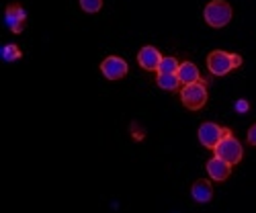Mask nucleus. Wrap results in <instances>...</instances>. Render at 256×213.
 <instances>
[{
	"instance_id": "1",
	"label": "nucleus",
	"mask_w": 256,
	"mask_h": 213,
	"mask_svg": "<svg viewBox=\"0 0 256 213\" xmlns=\"http://www.w3.org/2000/svg\"><path fill=\"white\" fill-rule=\"evenodd\" d=\"M240 66H242V58L238 54H228V52L216 50L207 56V68L216 76H224V74L232 72L234 68H240Z\"/></svg>"
},
{
	"instance_id": "2",
	"label": "nucleus",
	"mask_w": 256,
	"mask_h": 213,
	"mask_svg": "<svg viewBox=\"0 0 256 213\" xmlns=\"http://www.w3.org/2000/svg\"><path fill=\"white\" fill-rule=\"evenodd\" d=\"M180 98H182V104L190 111L203 109L207 102V84L203 80L184 84V88L180 90Z\"/></svg>"
},
{
	"instance_id": "3",
	"label": "nucleus",
	"mask_w": 256,
	"mask_h": 213,
	"mask_svg": "<svg viewBox=\"0 0 256 213\" xmlns=\"http://www.w3.org/2000/svg\"><path fill=\"white\" fill-rule=\"evenodd\" d=\"M242 154H244L242 144H240L236 138H234V134H232L230 130H226L224 138H222L220 144L216 146V156L222 158V160H226V162H230V164L234 166V164H238V162L242 160Z\"/></svg>"
},
{
	"instance_id": "4",
	"label": "nucleus",
	"mask_w": 256,
	"mask_h": 213,
	"mask_svg": "<svg viewBox=\"0 0 256 213\" xmlns=\"http://www.w3.org/2000/svg\"><path fill=\"white\" fill-rule=\"evenodd\" d=\"M203 16L207 20V25L211 27H216V29L226 27L232 20V6L226 0H211L203 10Z\"/></svg>"
},
{
	"instance_id": "5",
	"label": "nucleus",
	"mask_w": 256,
	"mask_h": 213,
	"mask_svg": "<svg viewBox=\"0 0 256 213\" xmlns=\"http://www.w3.org/2000/svg\"><path fill=\"white\" fill-rule=\"evenodd\" d=\"M224 134H226V127L213 123V121H207V123H203L199 127V142L205 148H209V150H216V146L220 144Z\"/></svg>"
},
{
	"instance_id": "6",
	"label": "nucleus",
	"mask_w": 256,
	"mask_h": 213,
	"mask_svg": "<svg viewBox=\"0 0 256 213\" xmlns=\"http://www.w3.org/2000/svg\"><path fill=\"white\" fill-rule=\"evenodd\" d=\"M127 62L119 56H109V58H104L102 64H100V72L104 74V78H109V80H121L125 74H127Z\"/></svg>"
},
{
	"instance_id": "7",
	"label": "nucleus",
	"mask_w": 256,
	"mask_h": 213,
	"mask_svg": "<svg viewBox=\"0 0 256 213\" xmlns=\"http://www.w3.org/2000/svg\"><path fill=\"white\" fill-rule=\"evenodd\" d=\"M4 20L12 33H20L25 29V20H27V12L20 4H8L6 12H4Z\"/></svg>"
},
{
	"instance_id": "8",
	"label": "nucleus",
	"mask_w": 256,
	"mask_h": 213,
	"mask_svg": "<svg viewBox=\"0 0 256 213\" xmlns=\"http://www.w3.org/2000/svg\"><path fill=\"white\" fill-rule=\"evenodd\" d=\"M160 60H162L160 52H158L156 48H152V46L142 48V50H140V54H138V62H140V66H142L144 70H148V72L158 70Z\"/></svg>"
},
{
	"instance_id": "9",
	"label": "nucleus",
	"mask_w": 256,
	"mask_h": 213,
	"mask_svg": "<svg viewBox=\"0 0 256 213\" xmlns=\"http://www.w3.org/2000/svg\"><path fill=\"white\" fill-rule=\"evenodd\" d=\"M207 172H209V176H211L213 180L222 182V180H226V178L232 174V164L216 156V158H211V160L207 162Z\"/></svg>"
},
{
	"instance_id": "10",
	"label": "nucleus",
	"mask_w": 256,
	"mask_h": 213,
	"mask_svg": "<svg viewBox=\"0 0 256 213\" xmlns=\"http://www.w3.org/2000/svg\"><path fill=\"white\" fill-rule=\"evenodd\" d=\"M190 195H193V199L197 203H207L211 201L213 197V188H211V182L205 180V178H199L193 182V188H190Z\"/></svg>"
},
{
	"instance_id": "11",
	"label": "nucleus",
	"mask_w": 256,
	"mask_h": 213,
	"mask_svg": "<svg viewBox=\"0 0 256 213\" xmlns=\"http://www.w3.org/2000/svg\"><path fill=\"white\" fill-rule=\"evenodd\" d=\"M176 74H178V78H180V82H182V84H190V82H197V80H201L199 68L195 66L193 62H184V64H180Z\"/></svg>"
},
{
	"instance_id": "12",
	"label": "nucleus",
	"mask_w": 256,
	"mask_h": 213,
	"mask_svg": "<svg viewBox=\"0 0 256 213\" xmlns=\"http://www.w3.org/2000/svg\"><path fill=\"white\" fill-rule=\"evenodd\" d=\"M156 84H158L162 90H176L182 82H180L178 74H158Z\"/></svg>"
},
{
	"instance_id": "13",
	"label": "nucleus",
	"mask_w": 256,
	"mask_h": 213,
	"mask_svg": "<svg viewBox=\"0 0 256 213\" xmlns=\"http://www.w3.org/2000/svg\"><path fill=\"white\" fill-rule=\"evenodd\" d=\"M178 60L176 58H172V56H166V58H162L160 60V64H158V74H176L178 72Z\"/></svg>"
},
{
	"instance_id": "14",
	"label": "nucleus",
	"mask_w": 256,
	"mask_h": 213,
	"mask_svg": "<svg viewBox=\"0 0 256 213\" xmlns=\"http://www.w3.org/2000/svg\"><path fill=\"white\" fill-rule=\"evenodd\" d=\"M20 50L14 46V44H8V46H4L2 48V58L6 60V62H16V60H20Z\"/></svg>"
},
{
	"instance_id": "15",
	"label": "nucleus",
	"mask_w": 256,
	"mask_h": 213,
	"mask_svg": "<svg viewBox=\"0 0 256 213\" xmlns=\"http://www.w3.org/2000/svg\"><path fill=\"white\" fill-rule=\"evenodd\" d=\"M80 8L84 12H98L102 8V0H80Z\"/></svg>"
},
{
	"instance_id": "16",
	"label": "nucleus",
	"mask_w": 256,
	"mask_h": 213,
	"mask_svg": "<svg viewBox=\"0 0 256 213\" xmlns=\"http://www.w3.org/2000/svg\"><path fill=\"white\" fill-rule=\"evenodd\" d=\"M132 134H134L136 142H142V140H144V130H142L138 123H132Z\"/></svg>"
},
{
	"instance_id": "17",
	"label": "nucleus",
	"mask_w": 256,
	"mask_h": 213,
	"mask_svg": "<svg viewBox=\"0 0 256 213\" xmlns=\"http://www.w3.org/2000/svg\"><path fill=\"white\" fill-rule=\"evenodd\" d=\"M248 144L250 146H256V123L248 130Z\"/></svg>"
},
{
	"instance_id": "18",
	"label": "nucleus",
	"mask_w": 256,
	"mask_h": 213,
	"mask_svg": "<svg viewBox=\"0 0 256 213\" xmlns=\"http://www.w3.org/2000/svg\"><path fill=\"white\" fill-rule=\"evenodd\" d=\"M248 106H250V104H248V100L240 98V100L236 102V111H238V113H246V111H248Z\"/></svg>"
}]
</instances>
